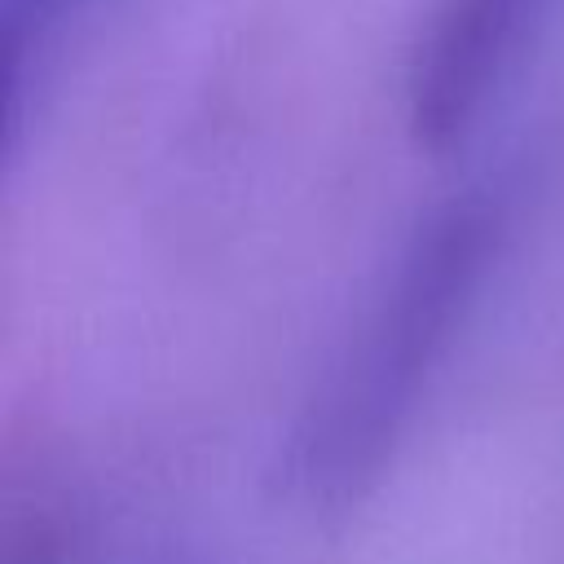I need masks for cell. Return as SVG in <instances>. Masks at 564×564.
<instances>
[{"label":"cell","instance_id":"obj_1","mask_svg":"<svg viewBox=\"0 0 564 564\" xmlns=\"http://www.w3.org/2000/svg\"><path fill=\"white\" fill-rule=\"evenodd\" d=\"M502 238L507 203L498 189H467L414 229L304 427L300 463L313 494L348 498L383 467L463 330Z\"/></svg>","mask_w":564,"mask_h":564},{"label":"cell","instance_id":"obj_2","mask_svg":"<svg viewBox=\"0 0 564 564\" xmlns=\"http://www.w3.org/2000/svg\"><path fill=\"white\" fill-rule=\"evenodd\" d=\"M555 0H441L410 66V123L427 150L463 141L511 79Z\"/></svg>","mask_w":564,"mask_h":564},{"label":"cell","instance_id":"obj_3","mask_svg":"<svg viewBox=\"0 0 564 564\" xmlns=\"http://www.w3.org/2000/svg\"><path fill=\"white\" fill-rule=\"evenodd\" d=\"M106 9L110 0H0V132L9 159L40 119L66 57Z\"/></svg>","mask_w":564,"mask_h":564}]
</instances>
